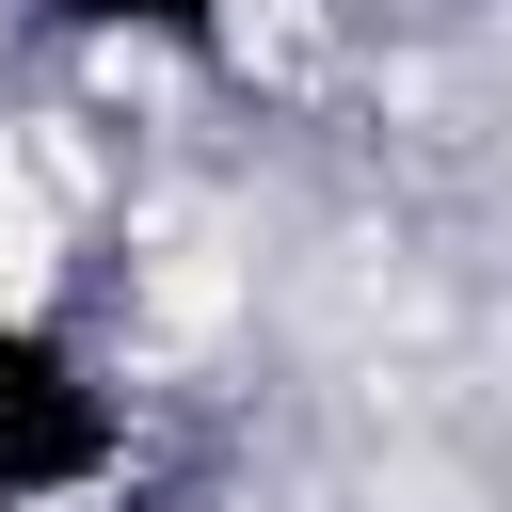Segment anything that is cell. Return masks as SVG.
Masks as SVG:
<instances>
[{
  "mask_svg": "<svg viewBox=\"0 0 512 512\" xmlns=\"http://www.w3.org/2000/svg\"><path fill=\"white\" fill-rule=\"evenodd\" d=\"M128 464V384L96 368L80 320L0 304V512H80Z\"/></svg>",
  "mask_w": 512,
  "mask_h": 512,
  "instance_id": "obj_1",
  "label": "cell"
},
{
  "mask_svg": "<svg viewBox=\"0 0 512 512\" xmlns=\"http://www.w3.org/2000/svg\"><path fill=\"white\" fill-rule=\"evenodd\" d=\"M48 32H128V48H224L240 0H48Z\"/></svg>",
  "mask_w": 512,
  "mask_h": 512,
  "instance_id": "obj_2",
  "label": "cell"
}]
</instances>
